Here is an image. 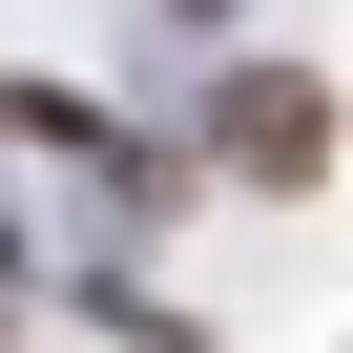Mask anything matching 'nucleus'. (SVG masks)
Segmentation results:
<instances>
[{
  "label": "nucleus",
  "instance_id": "f257e3e1",
  "mask_svg": "<svg viewBox=\"0 0 353 353\" xmlns=\"http://www.w3.org/2000/svg\"><path fill=\"white\" fill-rule=\"evenodd\" d=\"M188 166H208L229 208H312L332 166H353L332 63H291V42H208V63H188Z\"/></svg>",
  "mask_w": 353,
  "mask_h": 353
},
{
  "label": "nucleus",
  "instance_id": "f03ea898",
  "mask_svg": "<svg viewBox=\"0 0 353 353\" xmlns=\"http://www.w3.org/2000/svg\"><path fill=\"white\" fill-rule=\"evenodd\" d=\"M0 145H21V166H83L104 208H188V188H208V166H188V125H125V104L42 83V63H0Z\"/></svg>",
  "mask_w": 353,
  "mask_h": 353
},
{
  "label": "nucleus",
  "instance_id": "7ed1b4c3",
  "mask_svg": "<svg viewBox=\"0 0 353 353\" xmlns=\"http://www.w3.org/2000/svg\"><path fill=\"white\" fill-rule=\"evenodd\" d=\"M83 312H104L125 353H208V312H166V291H83Z\"/></svg>",
  "mask_w": 353,
  "mask_h": 353
},
{
  "label": "nucleus",
  "instance_id": "20e7f679",
  "mask_svg": "<svg viewBox=\"0 0 353 353\" xmlns=\"http://www.w3.org/2000/svg\"><path fill=\"white\" fill-rule=\"evenodd\" d=\"M166 21H188V42H229V21H250V0H166Z\"/></svg>",
  "mask_w": 353,
  "mask_h": 353
},
{
  "label": "nucleus",
  "instance_id": "39448f33",
  "mask_svg": "<svg viewBox=\"0 0 353 353\" xmlns=\"http://www.w3.org/2000/svg\"><path fill=\"white\" fill-rule=\"evenodd\" d=\"M0 353H21V270H0Z\"/></svg>",
  "mask_w": 353,
  "mask_h": 353
}]
</instances>
